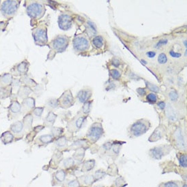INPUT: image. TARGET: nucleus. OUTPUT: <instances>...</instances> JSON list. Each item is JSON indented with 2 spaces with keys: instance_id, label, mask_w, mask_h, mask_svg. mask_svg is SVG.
I'll return each instance as SVG.
<instances>
[{
  "instance_id": "1",
  "label": "nucleus",
  "mask_w": 187,
  "mask_h": 187,
  "mask_svg": "<svg viewBox=\"0 0 187 187\" xmlns=\"http://www.w3.org/2000/svg\"><path fill=\"white\" fill-rule=\"evenodd\" d=\"M150 127V122L145 119L137 120L130 127L129 134L131 137H139L144 134Z\"/></svg>"
},
{
  "instance_id": "2",
  "label": "nucleus",
  "mask_w": 187,
  "mask_h": 187,
  "mask_svg": "<svg viewBox=\"0 0 187 187\" xmlns=\"http://www.w3.org/2000/svg\"><path fill=\"white\" fill-rule=\"evenodd\" d=\"M20 5V1H4L1 7V12L5 18L10 19L16 14Z\"/></svg>"
},
{
  "instance_id": "3",
  "label": "nucleus",
  "mask_w": 187,
  "mask_h": 187,
  "mask_svg": "<svg viewBox=\"0 0 187 187\" xmlns=\"http://www.w3.org/2000/svg\"><path fill=\"white\" fill-rule=\"evenodd\" d=\"M26 10L27 14L32 19H39L43 17L45 12L44 6L42 4L36 2L28 3Z\"/></svg>"
},
{
  "instance_id": "4",
  "label": "nucleus",
  "mask_w": 187,
  "mask_h": 187,
  "mask_svg": "<svg viewBox=\"0 0 187 187\" xmlns=\"http://www.w3.org/2000/svg\"><path fill=\"white\" fill-rule=\"evenodd\" d=\"M171 150V146L161 145L152 148L149 151V155L154 159L159 160L162 158L164 156L167 155L168 153H170Z\"/></svg>"
},
{
  "instance_id": "5",
  "label": "nucleus",
  "mask_w": 187,
  "mask_h": 187,
  "mask_svg": "<svg viewBox=\"0 0 187 187\" xmlns=\"http://www.w3.org/2000/svg\"><path fill=\"white\" fill-rule=\"evenodd\" d=\"M104 134V129L100 123H95L89 129L86 136L92 142H95Z\"/></svg>"
},
{
  "instance_id": "6",
  "label": "nucleus",
  "mask_w": 187,
  "mask_h": 187,
  "mask_svg": "<svg viewBox=\"0 0 187 187\" xmlns=\"http://www.w3.org/2000/svg\"><path fill=\"white\" fill-rule=\"evenodd\" d=\"M33 37L36 44L40 46L45 45L48 42L47 30L43 27H39L33 32Z\"/></svg>"
},
{
  "instance_id": "7",
  "label": "nucleus",
  "mask_w": 187,
  "mask_h": 187,
  "mask_svg": "<svg viewBox=\"0 0 187 187\" xmlns=\"http://www.w3.org/2000/svg\"><path fill=\"white\" fill-rule=\"evenodd\" d=\"M69 43V38L64 35H59L51 43L53 49L57 53H61L65 51Z\"/></svg>"
},
{
  "instance_id": "8",
  "label": "nucleus",
  "mask_w": 187,
  "mask_h": 187,
  "mask_svg": "<svg viewBox=\"0 0 187 187\" xmlns=\"http://www.w3.org/2000/svg\"><path fill=\"white\" fill-rule=\"evenodd\" d=\"M74 48L78 51L86 50L89 47V41L83 36H78L74 38L73 41Z\"/></svg>"
},
{
  "instance_id": "9",
  "label": "nucleus",
  "mask_w": 187,
  "mask_h": 187,
  "mask_svg": "<svg viewBox=\"0 0 187 187\" xmlns=\"http://www.w3.org/2000/svg\"><path fill=\"white\" fill-rule=\"evenodd\" d=\"M72 25V19L68 14H61L59 18V27L62 30L70 29Z\"/></svg>"
},
{
  "instance_id": "10",
  "label": "nucleus",
  "mask_w": 187,
  "mask_h": 187,
  "mask_svg": "<svg viewBox=\"0 0 187 187\" xmlns=\"http://www.w3.org/2000/svg\"><path fill=\"white\" fill-rule=\"evenodd\" d=\"M59 104L63 107H68L71 106L74 103V98L70 91H67L64 93L59 98Z\"/></svg>"
},
{
  "instance_id": "11",
  "label": "nucleus",
  "mask_w": 187,
  "mask_h": 187,
  "mask_svg": "<svg viewBox=\"0 0 187 187\" xmlns=\"http://www.w3.org/2000/svg\"><path fill=\"white\" fill-rule=\"evenodd\" d=\"M10 130H11L12 134H13L14 136L17 137H23L24 130V125L20 121L15 122L10 126Z\"/></svg>"
},
{
  "instance_id": "12",
  "label": "nucleus",
  "mask_w": 187,
  "mask_h": 187,
  "mask_svg": "<svg viewBox=\"0 0 187 187\" xmlns=\"http://www.w3.org/2000/svg\"><path fill=\"white\" fill-rule=\"evenodd\" d=\"M174 137H175L176 143L178 148L180 150H186V144L184 142V138L182 135V132L180 128H178L174 133Z\"/></svg>"
},
{
  "instance_id": "13",
  "label": "nucleus",
  "mask_w": 187,
  "mask_h": 187,
  "mask_svg": "<svg viewBox=\"0 0 187 187\" xmlns=\"http://www.w3.org/2000/svg\"><path fill=\"white\" fill-rule=\"evenodd\" d=\"M9 112L12 118H16L21 112V106L18 101H12L9 107Z\"/></svg>"
},
{
  "instance_id": "14",
  "label": "nucleus",
  "mask_w": 187,
  "mask_h": 187,
  "mask_svg": "<svg viewBox=\"0 0 187 187\" xmlns=\"http://www.w3.org/2000/svg\"><path fill=\"white\" fill-rule=\"evenodd\" d=\"M165 130L164 129L163 127H158L155 130L153 134L150 135L149 137V141L151 142H157V140H160L162 138L163 136L165 135Z\"/></svg>"
},
{
  "instance_id": "15",
  "label": "nucleus",
  "mask_w": 187,
  "mask_h": 187,
  "mask_svg": "<svg viewBox=\"0 0 187 187\" xmlns=\"http://www.w3.org/2000/svg\"><path fill=\"white\" fill-rule=\"evenodd\" d=\"M66 177V172L65 170H60L57 171L55 173H53V182H55V185L57 184H59L63 183L64 180H65Z\"/></svg>"
},
{
  "instance_id": "16",
  "label": "nucleus",
  "mask_w": 187,
  "mask_h": 187,
  "mask_svg": "<svg viewBox=\"0 0 187 187\" xmlns=\"http://www.w3.org/2000/svg\"><path fill=\"white\" fill-rule=\"evenodd\" d=\"M78 180L80 182V184L84 185V186L91 185L95 182L93 174H87V175L80 176L78 178Z\"/></svg>"
},
{
  "instance_id": "17",
  "label": "nucleus",
  "mask_w": 187,
  "mask_h": 187,
  "mask_svg": "<svg viewBox=\"0 0 187 187\" xmlns=\"http://www.w3.org/2000/svg\"><path fill=\"white\" fill-rule=\"evenodd\" d=\"M166 107V116L167 117V119L169 120H171V121H176L178 119V115L176 112L175 111V110L173 109V107L171 106V105L169 104L167 106H165Z\"/></svg>"
},
{
  "instance_id": "18",
  "label": "nucleus",
  "mask_w": 187,
  "mask_h": 187,
  "mask_svg": "<svg viewBox=\"0 0 187 187\" xmlns=\"http://www.w3.org/2000/svg\"><path fill=\"white\" fill-rule=\"evenodd\" d=\"M35 106V101L32 98H27L25 99L23 102L21 106V111L23 110L24 112H29L31 110L34 108Z\"/></svg>"
},
{
  "instance_id": "19",
  "label": "nucleus",
  "mask_w": 187,
  "mask_h": 187,
  "mask_svg": "<svg viewBox=\"0 0 187 187\" xmlns=\"http://www.w3.org/2000/svg\"><path fill=\"white\" fill-rule=\"evenodd\" d=\"M91 95V92L89 90H82L78 94V98L82 103H86Z\"/></svg>"
},
{
  "instance_id": "20",
  "label": "nucleus",
  "mask_w": 187,
  "mask_h": 187,
  "mask_svg": "<svg viewBox=\"0 0 187 187\" xmlns=\"http://www.w3.org/2000/svg\"><path fill=\"white\" fill-rule=\"evenodd\" d=\"M1 140L4 144H8L12 142L14 140V135L12 132L6 131L2 135Z\"/></svg>"
},
{
  "instance_id": "21",
  "label": "nucleus",
  "mask_w": 187,
  "mask_h": 187,
  "mask_svg": "<svg viewBox=\"0 0 187 187\" xmlns=\"http://www.w3.org/2000/svg\"><path fill=\"white\" fill-rule=\"evenodd\" d=\"M95 161L94 160H89L85 161L81 167V171L83 172H86V171H89L93 170L95 167Z\"/></svg>"
},
{
  "instance_id": "22",
  "label": "nucleus",
  "mask_w": 187,
  "mask_h": 187,
  "mask_svg": "<svg viewBox=\"0 0 187 187\" xmlns=\"http://www.w3.org/2000/svg\"><path fill=\"white\" fill-rule=\"evenodd\" d=\"M56 118H57V115L54 114L52 112H49V114L47 115V116L46 117L44 120V125L47 127L52 126L54 122H55Z\"/></svg>"
},
{
  "instance_id": "23",
  "label": "nucleus",
  "mask_w": 187,
  "mask_h": 187,
  "mask_svg": "<svg viewBox=\"0 0 187 187\" xmlns=\"http://www.w3.org/2000/svg\"><path fill=\"white\" fill-rule=\"evenodd\" d=\"M85 119H86V117H84V116H80V117L78 118V119H76V121L74 122V127H73V128H74V129L75 130L80 129V128L82 127V126H83V125Z\"/></svg>"
},
{
  "instance_id": "24",
  "label": "nucleus",
  "mask_w": 187,
  "mask_h": 187,
  "mask_svg": "<svg viewBox=\"0 0 187 187\" xmlns=\"http://www.w3.org/2000/svg\"><path fill=\"white\" fill-rule=\"evenodd\" d=\"M63 187H80V184L78 179H76V180H71L65 182L63 185Z\"/></svg>"
},
{
  "instance_id": "25",
  "label": "nucleus",
  "mask_w": 187,
  "mask_h": 187,
  "mask_svg": "<svg viewBox=\"0 0 187 187\" xmlns=\"http://www.w3.org/2000/svg\"><path fill=\"white\" fill-rule=\"evenodd\" d=\"M93 45L97 48H100L103 47L104 44V39L101 36H96L93 40Z\"/></svg>"
},
{
  "instance_id": "26",
  "label": "nucleus",
  "mask_w": 187,
  "mask_h": 187,
  "mask_svg": "<svg viewBox=\"0 0 187 187\" xmlns=\"http://www.w3.org/2000/svg\"><path fill=\"white\" fill-rule=\"evenodd\" d=\"M39 140L42 144H48L53 142V136L52 135H44L39 137Z\"/></svg>"
},
{
  "instance_id": "27",
  "label": "nucleus",
  "mask_w": 187,
  "mask_h": 187,
  "mask_svg": "<svg viewBox=\"0 0 187 187\" xmlns=\"http://www.w3.org/2000/svg\"><path fill=\"white\" fill-rule=\"evenodd\" d=\"M74 165V160L72 158H68L64 160L63 166L64 168L65 169H69L72 167Z\"/></svg>"
},
{
  "instance_id": "28",
  "label": "nucleus",
  "mask_w": 187,
  "mask_h": 187,
  "mask_svg": "<svg viewBox=\"0 0 187 187\" xmlns=\"http://www.w3.org/2000/svg\"><path fill=\"white\" fill-rule=\"evenodd\" d=\"M106 173L105 172L104 170H99L96 171L95 172L93 176H94L95 180V181H97V180H100V179H101V178H103L104 176H106Z\"/></svg>"
},
{
  "instance_id": "29",
  "label": "nucleus",
  "mask_w": 187,
  "mask_h": 187,
  "mask_svg": "<svg viewBox=\"0 0 187 187\" xmlns=\"http://www.w3.org/2000/svg\"><path fill=\"white\" fill-rule=\"evenodd\" d=\"M23 122H24L23 125H25V127H26L27 128L31 127L32 124V122H33V117L32 115H30V114L27 115V116L24 118Z\"/></svg>"
},
{
  "instance_id": "30",
  "label": "nucleus",
  "mask_w": 187,
  "mask_h": 187,
  "mask_svg": "<svg viewBox=\"0 0 187 187\" xmlns=\"http://www.w3.org/2000/svg\"><path fill=\"white\" fill-rule=\"evenodd\" d=\"M67 143H68V141L65 139V137H59L57 140V142H56V145H57L58 147L62 148V147L65 146L67 145Z\"/></svg>"
},
{
  "instance_id": "31",
  "label": "nucleus",
  "mask_w": 187,
  "mask_h": 187,
  "mask_svg": "<svg viewBox=\"0 0 187 187\" xmlns=\"http://www.w3.org/2000/svg\"><path fill=\"white\" fill-rule=\"evenodd\" d=\"M159 187H180L178 182L174 181H170L160 184Z\"/></svg>"
},
{
  "instance_id": "32",
  "label": "nucleus",
  "mask_w": 187,
  "mask_h": 187,
  "mask_svg": "<svg viewBox=\"0 0 187 187\" xmlns=\"http://www.w3.org/2000/svg\"><path fill=\"white\" fill-rule=\"evenodd\" d=\"M179 163L181 167L186 168V154H183V155H180V157H179Z\"/></svg>"
},
{
  "instance_id": "33",
  "label": "nucleus",
  "mask_w": 187,
  "mask_h": 187,
  "mask_svg": "<svg viewBox=\"0 0 187 187\" xmlns=\"http://www.w3.org/2000/svg\"><path fill=\"white\" fill-rule=\"evenodd\" d=\"M125 185H127L125 180H124L123 178L120 177V176L115 180V186L116 187H123Z\"/></svg>"
},
{
  "instance_id": "34",
  "label": "nucleus",
  "mask_w": 187,
  "mask_h": 187,
  "mask_svg": "<svg viewBox=\"0 0 187 187\" xmlns=\"http://www.w3.org/2000/svg\"><path fill=\"white\" fill-rule=\"evenodd\" d=\"M167 58L165 53H161L158 57V62L160 64H165L167 63Z\"/></svg>"
},
{
  "instance_id": "35",
  "label": "nucleus",
  "mask_w": 187,
  "mask_h": 187,
  "mask_svg": "<svg viewBox=\"0 0 187 187\" xmlns=\"http://www.w3.org/2000/svg\"><path fill=\"white\" fill-rule=\"evenodd\" d=\"M18 70L19 71L20 73L25 74L26 71H28V68L27 66V64L25 63H20V65L18 66Z\"/></svg>"
},
{
  "instance_id": "36",
  "label": "nucleus",
  "mask_w": 187,
  "mask_h": 187,
  "mask_svg": "<svg viewBox=\"0 0 187 187\" xmlns=\"http://www.w3.org/2000/svg\"><path fill=\"white\" fill-rule=\"evenodd\" d=\"M169 97L172 101H176L178 99V95L175 91H171L169 93Z\"/></svg>"
},
{
  "instance_id": "37",
  "label": "nucleus",
  "mask_w": 187,
  "mask_h": 187,
  "mask_svg": "<svg viewBox=\"0 0 187 187\" xmlns=\"http://www.w3.org/2000/svg\"><path fill=\"white\" fill-rule=\"evenodd\" d=\"M146 99L148 101L152 102V103H155V102H156L157 100V95H156L155 94L150 93L147 95Z\"/></svg>"
},
{
  "instance_id": "38",
  "label": "nucleus",
  "mask_w": 187,
  "mask_h": 187,
  "mask_svg": "<svg viewBox=\"0 0 187 187\" xmlns=\"http://www.w3.org/2000/svg\"><path fill=\"white\" fill-rule=\"evenodd\" d=\"M91 102L89 101V102H86L85 104L83 107V112L85 114H88L89 112H90L91 110Z\"/></svg>"
},
{
  "instance_id": "39",
  "label": "nucleus",
  "mask_w": 187,
  "mask_h": 187,
  "mask_svg": "<svg viewBox=\"0 0 187 187\" xmlns=\"http://www.w3.org/2000/svg\"><path fill=\"white\" fill-rule=\"evenodd\" d=\"M110 75L114 79H119L120 76V74L117 70H110Z\"/></svg>"
},
{
  "instance_id": "40",
  "label": "nucleus",
  "mask_w": 187,
  "mask_h": 187,
  "mask_svg": "<svg viewBox=\"0 0 187 187\" xmlns=\"http://www.w3.org/2000/svg\"><path fill=\"white\" fill-rule=\"evenodd\" d=\"M63 132V129H60V128H53L52 130V133L54 136H58V135H61Z\"/></svg>"
},
{
  "instance_id": "41",
  "label": "nucleus",
  "mask_w": 187,
  "mask_h": 187,
  "mask_svg": "<svg viewBox=\"0 0 187 187\" xmlns=\"http://www.w3.org/2000/svg\"><path fill=\"white\" fill-rule=\"evenodd\" d=\"M146 85H148V89H150V90L154 92H158L159 91V89H158V87H157V86L154 85V84H150V83H146Z\"/></svg>"
},
{
  "instance_id": "42",
  "label": "nucleus",
  "mask_w": 187,
  "mask_h": 187,
  "mask_svg": "<svg viewBox=\"0 0 187 187\" xmlns=\"http://www.w3.org/2000/svg\"><path fill=\"white\" fill-rule=\"evenodd\" d=\"M58 106V101L57 100H50L48 101V106L50 107H53V108H55Z\"/></svg>"
},
{
  "instance_id": "43",
  "label": "nucleus",
  "mask_w": 187,
  "mask_h": 187,
  "mask_svg": "<svg viewBox=\"0 0 187 187\" xmlns=\"http://www.w3.org/2000/svg\"><path fill=\"white\" fill-rule=\"evenodd\" d=\"M43 112V108L42 107H38V108H35L34 111V114L37 116H40L41 114H42Z\"/></svg>"
},
{
  "instance_id": "44",
  "label": "nucleus",
  "mask_w": 187,
  "mask_h": 187,
  "mask_svg": "<svg viewBox=\"0 0 187 187\" xmlns=\"http://www.w3.org/2000/svg\"><path fill=\"white\" fill-rule=\"evenodd\" d=\"M167 43V40H160L159 41H158V42L157 44V45H156V48H159L161 47H162V46L166 44Z\"/></svg>"
},
{
  "instance_id": "45",
  "label": "nucleus",
  "mask_w": 187,
  "mask_h": 187,
  "mask_svg": "<svg viewBox=\"0 0 187 187\" xmlns=\"http://www.w3.org/2000/svg\"><path fill=\"white\" fill-rule=\"evenodd\" d=\"M170 55L171 56V57H173V58H179V57H181L180 53H176V52H174L173 50H170Z\"/></svg>"
},
{
  "instance_id": "46",
  "label": "nucleus",
  "mask_w": 187,
  "mask_h": 187,
  "mask_svg": "<svg viewBox=\"0 0 187 187\" xmlns=\"http://www.w3.org/2000/svg\"><path fill=\"white\" fill-rule=\"evenodd\" d=\"M112 146V145L111 143L107 142V143H106V144H105L104 145V148L106 150H110V149H111Z\"/></svg>"
},
{
  "instance_id": "47",
  "label": "nucleus",
  "mask_w": 187,
  "mask_h": 187,
  "mask_svg": "<svg viewBox=\"0 0 187 187\" xmlns=\"http://www.w3.org/2000/svg\"><path fill=\"white\" fill-rule=\"evenodd\" d=\"M146 55L148 56V57L149 58H154L155 57L156 53L155 52H153V51H149V52H148L146 53Z\"/></svg>"
},
{
  "instance_id": "48",
  "label": "nucleus",
  "mask_w": 187,
  "mask_h": 187,
  "mask_svg": "<svg viewBox=\"0 0 187 187\" xmlns=\"http://www.w3.org/2000/svg\"><path fill=\"white\" fill-rule=\"evenodd\" d=\"M158 106L159 107L161 110H163L165 107V104L163 101H161L158 104Z\"/></svg>"
},
{
  "instance_id": "49",
  "label": "nucleus",
  "mask_w": 187,
  "mask_h": 187,
  "mask_svg": "<svg viewBox=\"0 0 187 187\" xmlns=\"http://www.w3.org/2000/svg\"><path fill=\"white\" fill-rule=\"evenodd\" d=\"M137 92L140 95H144L146 93V91L144 89H138Z\"/></svg>"
},
{
  "instance_id": "50",
  "label": "nucleus",
  "mask_w": 187,
  "mask_h": 187,
  "mask_svg": "<svg viewBox=\"0 0 187 187\" xmlns=\"http://www.w3.org/2000/svg\"><path fill=\"white\" fill-rule=\"evenodd\" d=\"M112 64H113L115 67H118V66L119 65L120 62H119V60L116 59H113V62H112Z\"/></svg>"
},
{
  "instance_id": "51",
  "label": "nucleus",
  "mask_w": 187,
  "mask_h": 187,
  "mask_svg": "<svg viewBox=\"0 0 187 187\" xmlns=\"http://www.w3.org/2000/svg\"><path fill=\"white\" fill-rule=\"evenodd\" d=\"M184 47H187V46H186V40L184 41Z\"/></svg>"
},
{
  "instance_id": "52",
  "label": "nucleus",
  "mask_w": 187,
  "mask_h": 187,
  "mask_svg": "<svg viewBox=\"0 0 187 187\" xmlns=\"http://www.w3.org/2000/svg\"><path fill=\"white\" fill-rule=\"evenodd\" d=\"M183 187H186V184H184L183 185Z\"/></svg>"
},
{
  "instance_id": "53",
  "label": "nucleus",
  "mask_w": 187,
  "mask_h": 187,
  "mask_svg": "<svg viewBox=\"0 0 187 187\" xmlns=\"http://www.w3.org/2000/svg\"><path fill=\"white\" fill-rule=\"evenodd\" d=\"M0 4H1V1H0Z\"/></svg>"
},
{
  "instance_id": "54",
  "label": "nucleus",
  "mask_w": 187,
  "mask_h": 187,
  "mask_svg": "<svg viewBox=\"0 0 187 187\" xmlns=\"http://www.w3.org/2000/svg\"><path fill=\"white\" fill-rule=\"evenodd\" d=\"M83 187H86V186H83Z\"/></svg>"
}]
</instances>
